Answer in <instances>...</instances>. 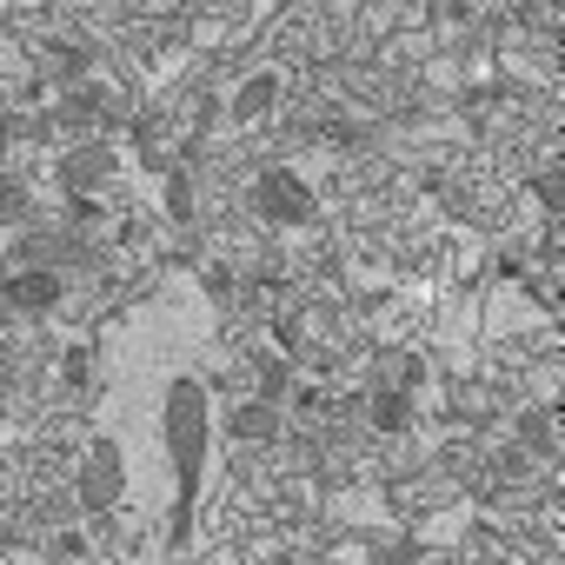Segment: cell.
<instances>
[{
	"mask_svg": "<svg viewBox=\"0 0 565 565\" xmlns=\"http://www.w3.org/2000/svg\"><path fill=\"white\" fill-rule=\"evenodd\" d=\"M54 300H61V273H54V266H21V273L8 279V307H14V313H28V307L47 313Z\"/></svg>",
	"mask_w": 565,
	"mask_h": 565,
	"instance_id": "obj_4",
	"label": "cell"
},
{
	"mask_svg": "<svg viewBox=\"0 0 565 565\" xmlns=\"http://www.w3.org/2000/svg\"><path fill=\"white\" fill-rule=\"evenodd\" d=\"M160 446L173 466V539H186V512H193L206 459H213V399L193 373H173L160 393Z\"/></svg>",
	"mask_w": 565,
	"mask_h": 565,
	"instance_id": "obj_1",
	"label": "cell"
},
{
	"mask_svg": "<svg viewBox=\"0 0 565 565\" xmlns=\"http://www.w3.org/2000/svg\"><path fill=\"white\" fill-rule=\"evenodd\" d=\"M273 94H279V74H273V67H259V74H246V81L233 87V120H259Z\"/></svg>",
	"mask_w": 565,
	"mask_h": 565,
	"instance_id": "obj_5",
	"label": "cell"
},
{
	"mask_svg": "<svg viewBox=\"0 0 565 565\" xmlns=\"http://www.w3.org/2000/svg\"><path fill=\"white\" fill-rule=\"evenodd\" d=\"M74 492H81L87 512H114V505L127 499V452H120V439H107V433L87 439V459H81Z\"/></svg>",
	"mask_w": 565,
	"mask_h": 565,
	"instance_id": "obj_2",
	"label": "cell"
},
{
	"mask_svg": "<svg viewBox=\"0 0 565 565\" xmlns=\"http://www.w3.org/2000/svg\"><path fill=\"white\" fill-rule=\"evenodd\" d=\"M253 206H259L266 220H279V226H300V220H313V186H307L294 167H266V173L253 180Z\"/></svg>",
	"mask_w": 565,
	"mask_h": 565,
	"instance_id": "obj_3",
	"label": "cell"
},
{
	"mask_svg": "<svg viewBox=\"0 0 565 565\" xmlns=\"http://www.w3.org/2000/svg\"><path fill=\"white\" fill-rule=\"evenodd\" d=\"M233 433H239V439H253V446H259V439H273V433H279V426H273V406H266V399H253V406L239 399V413H233Z\"/></svg>",
	"mask_w": 565,
	"mask_h": 565,
	"instance_id": "obj_6",
	"label": "cell"
}]
</instances>
